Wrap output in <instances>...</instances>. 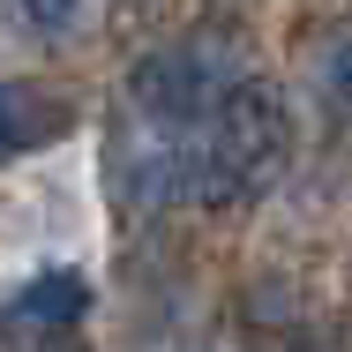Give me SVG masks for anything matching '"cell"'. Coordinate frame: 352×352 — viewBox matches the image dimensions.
<instances>
[{"label":"cell","instance_id":"6da1fadb","mask_svg":"<svg viewBox=\"0 0 352 352\" xmlns=\"http://www.w3.org/2000/svg\"><path fill=\"white\" fill-rule=\"evenodd\" d=\"M292 157V105L278 82L240 75L225 98L210 105V120L195 128V203L210 210H255L270 188L285 180Z\"/></svg>","mask_w":352,"mask_h":352},{"label":"cell","instance_id":"7a4b0ae2","mask_svg":"<svg viewBox=\"0 0 352 352\" xmlns=\"http://www.w3.org/2000/svg\"><path fill=\"white\" fill-rule=\"evenodd\" d=\"M232 82H240V45L217 38V30H188V38L142 53L135 68H128V105H135L142 128L195 135Z\"/></svg>","mask_w":352,"mask_h":352},{"label":"cell","instance_id":"3957f363","mask_svg":"<svg viewBox=\"0 0 352 352\" xmlns=\"http://www.w3.org/2000/svg\"><path fill=\"white\" fill-rule=\"evenodd\" d=\"M82 315H90V285L75 270H45L15 300H0V352H60V338Z\"/></svg>","mask_w":352,"mask_h":352},{"label":"cell","instance_id":"277c9868","mask_svg":"<svg viewBox=\"0 0 352 352\" xmlns=\"http://www.w3.org/2000/svg\"><path fill=\"white\" fill-rule=\"evenodd\" d=\"M68 120H75V105L60 98V90L8 75V82H0V165L23 157V150H38V142H60Z\"/></svg>","mask_w":352,"mask_h":352},{"label":"cell","instance_id":"5b68a950","mask_svg":"<svg viewBox=\"0 0 352 352\" xmlns=\"http://www.w3.org/2000/svg\"><path fill=\"white\" fill-rule=\"evenodd\" d=\"M15 8H23V23H30L38 38H60L75 23V0H15Z\"/></svg>","mask_w":352,"mask_h":352}]
</instances>
